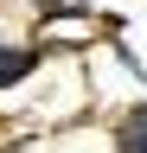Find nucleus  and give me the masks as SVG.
I'll return each instance as SVG.
<instances>
[{
	"label": "nucleus",
	"mask_w": 147,
	"mask_h": 153,
	"mask_svg": "<svg viewBox=\"0 0 147 153\" xmlns=\"http://www.w3.org/2000/svg\"><path fill=\"white\" fill-rule=\"evenodd\" d=\"M122 153H147V108H134L122 121Z\"/></svg>",
	"instance_id": "f257e3e1"
},
{
	"label": "nucleus",
	"mask_w": 147,
	"mask_h": 153,
	"mask_svg": "<svg viewBox=\"0 0 147 153\" xmlns=\"http://www.w3.org/2000/svg\"><path fill=\"white\" fill-rule=\"evenodd\" d=\"M26 70H32L26 51H0V83H7V76H26Z\"/></svg>",
	"instance_id": "f03ea898"
}]
</instances>
